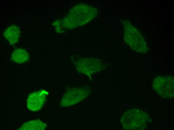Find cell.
Here are the masks:
<instances>
[{
    "label": "cell",
    "mask_w": 174,
    "mask_h": 130,
    "mask_svg": "<svg viewBox=\"0 0 174 130\" xmlns=\"http://www.w3.org/2000/svg\"><path fill=\"white\" fill-rule=\"evenodd\" d=\"M124 41L133 50L145 54L148 48L145 39L139 31L128 22L124 24Z\"/></svg>",
    "instance_id": "cell-1"
},
{
    "label": "cell",
    "mask_w": 174,
    "mask_h": 130,
    "mask_svg": "<svg viewBox=\"0 0 174 130\" xmlns=\"http://www.w3.org/2000/svg\"><path fill=\"white\" fill-rule=\"evenodd\" d=\"M150 120L148 114L137 108L126 112L122 119L124 128L130 130H144L146 128Z\"/></svg>",
    "instance_id": "cell-2"
},
{
    "label": "cell",
    "mask_w": 174,
    "mask_h": 130,
    "mask_svg": "<svg viewBox=\"0 0 174 130\" xmlns=\"http://www.w3.org/2000/svg\"><path fill=\"white\" fill-rule=\"evenodd\" d=\"M174 80L172 76H160L156 77L152 84L153 89L160 96L167 98L174 96Z\"/></svg>",
    "instance_id": "cell-3"
},
{
    "label": "cell",
    "mask_w": 174,
    "mask_h": 130,
    "mask_svg": "<svg viewBox=\"0 0 174 130\" xmlns=\"http://www.w3.org/2000/svg\"><path fill=\"white\" fill-rule=\"evenodd\" d=\"M47 93L44 91L34 92L30 94L27 100L28 108L33 111L39 110L43 105Z\"/></svg>",
    "instance_id": "cell-4"
},
{
    "label": "cell",
    "mask_w": 174,
    "mask_h": 130,
    "mask_svg": "<svg viewBox=\"0 0 174 130\" xmlns=\"http://www.w3.org/2000/svg\"><path fill=\"white\" fill-rule=\"evenodd\" d=\"M20 30L19 28L15 25L8 27L4 32L5 38L11 44L16 43L19 39Z\"/></svg>",
    "instance_id": "cell-5"
},
{
    "label": "cell",
    "mask_w": 174,
    "mask_h": 130,
    "mask_svg": "<svg viewBox=\"0 0 174 130\" xmlns=\"http://www.w3.org/2000/svg\"><path fill=\"white\" fill-rule=\"evenodd\" d=\"M29 58L28 53L25 50L21 48L16 49L13 52L11 59L18 63H22L27 61Z\"/></svg>",
    "instance_id": "cell-6"
},
{
    "label": "cell",
    "mask_w": 174,
    "mask_h": 130,
    "mask_svg": "<svg viewBox=\"0 0 174 130\" xmlns=\"http://www.w3.org/2000/svg\"><path fill=\"white\" fill-rule=\"evenodd\" d=\"M46 124L40 120H36L29 122L24 124L19 130H43Z\"/></svg>",
    "instance_id": "cell-7"
}]
</instances>
